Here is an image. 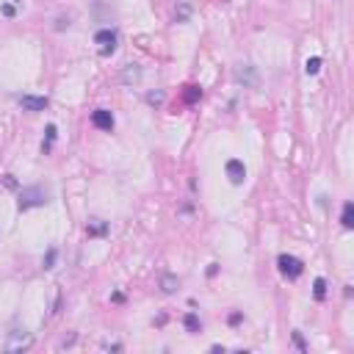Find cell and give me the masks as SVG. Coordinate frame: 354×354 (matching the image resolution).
Instances as JSON below:
<instances>
[{
	"label": "cell",
	"mask_w": 354,
	"mask_h": 354,
	"mask_svg": "<svg viewBox=\"0 0 354 354\" xmlns=\"http://www.w3.org/2000/svg\"><path fill=\"white\" fill-rule=\"evenodd\" d=\"M55 136H58V133H55V125H47V141L42 144V152H50V147H53Z\"/></svg>",
	"instance_id": "5bb4252c"
},
{
	"label": "cell",
	"mask_w": 354,
	"mask_h": 354,
	"mask_svg": "<svg viewBox=\"0 0 354 354\" xmlns=\"http://www.w3.org/2000/svg\"><path fill=\"white\" fill-rule=\"evenodd\" d=\"M341 224L346 230H352L354 227V202H346L343 205V213H341Z\"/></svg>",
	"instance_id": "ba28073f"
},
{
	"label": "cell",
	"mask_w": 354,
	"mask_h": 354,
	"mask_svg": "<svg viewBox=\"0 0 354 354\" xmlns=\"http://www.w3.org/2000/svg\"><path fill=\"white\" fill-rule=\"evenodd\" d=\"M94 42L102 44V55H111L116 50V33H114V30H97Z\"/></svg>",
	"instance_id": "5b68a950"
},
{
	"label": "cell",
	"mask_w": 354,
	"mask_h": 354,
	"mask_svg": "<svg viewBox=\"0 0 354 354\" xmlns=\"http://www.w3.org/2000/svg\"><path fill=\"white\" fill-rule=\"evenodd\" d=\"M183 97H186V102H197L199 97H202V89H199V86H186Z\"/></svg>",
	"instance_id": "7c38bea8"
},
{
	"label": "cell",
	"mask_w": 354,
	"mask_h": 354,
	"mask_svg": "<svg viewBox=\"0 0 354 354\" xmlns=\"http://www.w3.org/2000/svg\"><path fill=\"white\" fill-rule=\"evenodd\" d=\"M42 205H47V191L42 186H28L19 191V210L42 208Z\"/></svg>",
	"instance_id": "6da1fadb"
},
{
	"label": "cell",
	"mask_w": 354,
	"mask_h": 354,
	"mask_svg": "<svg viewBox=\"0 0 354 354\" xmlns=\"http://www.w3.org/2000/svg\"><path fill=\"white\" fill-rule=\"evenodd\" d=\"M147 100H150L152 105H158V102H163V94H161V91H158V94L152 91V94H147Z\"/></svg>",
	"instance_id": "d6986e66"
},
{
	"label": "cell",
	"mask_w": 354,
	"mask_h": 354,
	"mask_svg": "<svg viewBox=\"0 0 354 354\" xmlns=\"http://www.w3.org/2000/svg\"><path fill=\"white\" fill-rule=\"evenodd\" d=\"M227 177H230V183H233V186H241V183H244V177H246L244 161H238V158H230V161H227Z\"/></svg>",
	"instance_id": "277c9868"
},
{
	"label": "cell",
	"mask_w": 354,
	"mask_h": 354,
	"mask_svg": "<svg viewBox=\"0 0 354 354\" xmlns=\"http://www.w3.org/2000/svg\"><path fill=\"white\" fill-rule=\"evenodd\" d=\"M183 324H186V330H188V332H199V330H202V324H199L197 313H188V316L183 318Z\"/></svg>",
	"instance_id": "8fae6325"
},
{
	"label": "cell",
	"mask_w": 354,
	"mask_h": 354,
	"mask_svg": "<svg viewBox=\"0 0 354 354\" xmlns=\"http://www.w3.org/2000/svg\"><path fill=\"white\" fill-rule=\"evenodd\" d=\"M294 343L299 346V352H307V346H305V338H302L299 332H294Z\"/></svg>",
	"instance_id": "ac0fdd59"
},
{
	"label": "cell",
	"mask_w": 354,
	"mask_h": 354,
	"mask_svg": "<svg viewBox=\"0 0 354 354\" xmlns=\"http://www.w3.org/2000/svg\"><path fill=\"white\" fill-rule=\"evenodd\" d=\"M3 183H6V188H17V180H14V174H6V177H3Z\"/></svg>",
	"instance_id": "ffe728a7"
},
{
	"label": "cell",
	"mask_w": 354,
	"mask_h": 354,
	"mask_svg": "<svg viewBox=\"0 0 354 354\" xmlns=\"http://www.w3.org/2000/svg\"><path fill=\"white\" fill-rule=\"evenodd\" d=\"M313 296H316L318 302L327 299V280L324 277H316V282H313Z\"/></svg>",
	"instance_id": "30bf717a"
},
{
	"label": "cell",
	"mask_w": 354,
	"mask_h": 354,
	"mask_svg": "<svg viewBox=\"0 0 354 354\" xmlns=\"http://www.w3.org/2000/svg\"><path fill=\"white\" fill-rule=\"evenodd\" d=\"M91 125L100 127V130H111V127H114V114H111L108 108H97L94 114H91Z\"/></svg>",
	"instance_id": "8992f818"
},
{
	"label": "cell",
	"mask_w": 354,
	"mask_h": 354,
	"mask_svg": "<svg viewBox=\"0 0 354 354\" xmlns=\"http://www.w3.org/2000/svg\"><path fill=\"white\" fill-rule=\"evenodd\" d=\"M235 78L246 86H255V66H241L238 72H235Z\"/></svg>",
	"instance_id": "9c48e42d"
},
{
	"label": "cell",
	"mask_w": 354,
	"mask_h": 354,
	"mask_svg": "<svg viewBox=\"0 0 354 354\" xmlns=\"http://www.w3.org/2000/svg\"><path fill=\"white\" fill-rule=\"evenodd\" d=\"M47 97H33V94H22L19 97V105H22L25 111H33V114H36V111H44L47 108Z\"/></svg>",
	"instance_id": "52a82bcc"
},
{
	"label": "cell",
	"mask_w": 354,
	"mask_h": 354,
	"mask_svg": "<svg viewBox=\"0 0 354 354\" xmlns=\"http://www.w3.org/2000/svg\"><path fill=\"white\" fill-rule=\"evenodd\" d=\"M8 335H11V338H8V343H6L8 352H22V349L30 346V335H28L25 330H19V327H14Z\"/></svg>",
	"instance_id": "3957f363"
},
{
	"label": "cell",
	"mask_w": 354,
	"mask_h": 354,
	"mask_svg": "<svg viewBox=\"0 0 354 354\" xmlns=\"http://www.w3.org/2000/svg\"><path fill=\"white\" fill-rule=\"evenodd\" d=\"M277 266H280V271L288 277V280H299V277L305 274V263H302L299 258H294V255H280Z\"/></svg>",
	"instance_id": "7a4b0ae2"
},
{
	"label": "cell",
	"mask_w": 354,
	"mask_h": 354,
	"mask_svg": "<svg viewBox=\"0 0 354 354\" xmlns=\"http://www.w3.org/2000/svg\"><path fill=\"white\" fill-rule=\"evenodd\" d=\"M105 230H108V224L100 222V224H89V227H86V233H89V235H105Z\"/></svg>",
	"instance_id": "2e32d148"
},
{
	"label": "cell",
	"mask_w": 354,
	"mask_h": 354,
	"mask_svg": "<svg viewBox=\"0 0 354 354\" xmlns=\"http://www.w3.org/2000/svg\"><path fill=\"white\" fill-rule=\"evenodd\" d=\"M55 263V249H47V255H44V269H53Z\"/></svg>",
	"instance_id": "e0dca14e"
},
{
	"label": "cell",
	"mask_w": 354,
	"mask_h": 354,
	"mask_svg": "<svg viewBox=\"0 0 354 354\" xmlns=\"http://www.w3.org/2000/svg\"><path fill=\"white\" fill-rule=\"evenodd\" d=\"M318 69H321V58H318V55L307 58V64H305V72H307V75H318Z\"/></svg>",
	"instance_id": "4fadbf2b"
},
{
	"label": "cell",
	"mask_w": 354,
	"mask_h": 354,
	"mask_svg": "<svg viewBox=\"0 0 354 354\" xmlns=\"http://www.w3.org/2000/svg\"><path fill=\"white\" fill-rule=\"evenodd\" d=\"M163 291H166V294H174V288H177V277H172V274H166L163 277Z\"/></svg>",
	"instance_id": "9a60e30c"
}]
</instances>
